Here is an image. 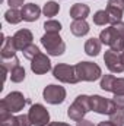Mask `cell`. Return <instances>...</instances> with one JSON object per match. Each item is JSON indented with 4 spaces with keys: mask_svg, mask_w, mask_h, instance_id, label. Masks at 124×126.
I'll list each match as a JSON object with an SVG mask.
<instances>
[{
    "mask_svg": "<svg viewBox=\"0 0 124 126\" xmlns=\"http://www.w3.org/2000/svg\"><path fill=\"white\" fill-rule=\"evenodd\" d=\"M114 28H115V31L118 32L121 37H124V22L121 21V22H118V24H115L114 25Z\"/></svg>",
    "mask_w": 124,
    "mask_h": 126,
    "instance_id": "obj_32",
    "label": "cell"
},
{
    "mask_svg": "<svg viewBox=\"0 0 124 126\" xmlns=\"http://www.w3.org/2000/svg\"><path fill=\"white\" fill-rule=\"evenodd\" d=\"M32 40H34V35L29 30H19L13 35V43H15L18 51H24L28 46H31Z\"/></svg>",
    "mask_w": 124,
    "mask_h": 126,
    "instance_id": "obj_13",
    "label": "cell"
},
{
    "mask_svg": "<svg viewBox=\"0 0 124 126\" xmlns=\"http://www.w3.org/2000/svg\"><path fill=\"white\" fill-rule=\"evenodd\" d=\"M112 101H114V104H115L117 109H124V94L123 95H114Z\"/></svg>",
    "mask_w": 124,
    "mask_h": 126,
    "instance_id": "obj_29",
    "label": "cell"
},
{
    "mask_svg": "<svg viewBox=\"0 0 124 126\" xmlns=\"http://www.w3.org/2000/svg\"><path fill=\"white\" fill-rule=\"evenodd\" d=\"M76 126H95L91 122V120H85V119H82V120H79L77 123H76Z\"/></svg>",
    "mask_w": 124,
    "mask_h": 126,
    "instance_id": "obj_33",
    "label": "cell"
},
{
    "mask_svg": "<svg viewBox=\"0 0 124 126\" xmlns=\"http://www.w3.org/2000/svg\"><path fill=\"white\" fill-rule=\"evenodd\" d=\"M44 30H45V32H50V34H60V31H62V24L59 21L50 19V21H45Z\"/></svg>",
    "mask_w": 124,
    "mask_h": 126,
    "instance_id": "obj_24",
    "label": "cell"
},
{
    "mask_svg": "<svg viewBox=\"0 0 124 126\" xmlns=\"http://www.w3.org/2000/svg\"><path fill=\"white\" fill-rule=\"evenodd\" d=\"M108 4L114 6V7H117V9H120V10L124 12V0H108Z\"/></svg>",
    "mask_w": 124,
    "mask_h": 126,
    "instance_id": "obj_30",
    "label": "cell"
},
{
    "mask_svg": "<svg viewBox=\"0 0 124 126\" xmlns=\"http://www.w3.org/2000/svg\"><path fill=\"white\" fill-rule=\"evenodd\" d=\"M18 116H13V113H0V125L1 126H16Z\"/></svg>",
    "mask_w": 124,
    "mask_h": 126,
    "instance_id": "obj_25",
    "label": "cell"
},
{
    "mask_svg": "<svg viewBox=\"0 0 124 126\" xmlns=\"http://www.w3.org/2000/svg\"><path fill=\"white\" fill-rule=\"evenodd\" d=\"M115 104L112 100L104 98L101 95H92L91 97V110H93L98 114H111L115 110Z\"/></svg>",
    "mask_w": 124,
    "mask_h": 126,
    "instance_id": "obj_9",
    "label": "cell"
},
{
    "mask_svg": "<svg viewBox=\"0 0 124 126\" xmlns=\"http://www.w3.org/2000/svg\"><path fill=\"white\" fill-rule=\"evenodd\" d=\"M76 69V75L80 81H86V82H93L99 78H102V70L101 67L92 62H79L74 64Z\"/></svg>",
    "mask_w": 124,
    "mask_h": 126,
    "instance_id": "obj_2",
    "label": "cell"
},
{
    "mask_svg": "<svg viewBox=\"0 0 124 126\" xmlns=\"http://www.w3.org/2000/svg\"><path fill=\"white\" fill-rule=\"evenodd\" d=\"M98 126H117V125H114V123H112L111 120H107V122L104 120V122H101V123H99Z\"/></svg>",
    "mask_w": 124,
    "mask_h": 126,
    "instance_id": "obj_35",
    "label": "cell"
},
{
    "mask_svg": "<svg viewBox=\"0 0 124 126\" xmlns=\"http://www.w3.org/2000/svg\"><path fill=\"white\" fill-rule=\"evenodd\" d=\"M22 53H24V57H25V59L32 60V59H34L35 56H38L41 51H39V48H38L35 44H31V46H28V47H26V48H25Z\"/></svg>",
    "mask_w": 124,
    "mask_h": 126,
    "instance_id": "obj_27",
    "label": "cell"
},
{
    "mask_svg": "<svg viewBox=\"0 0 124 126\" xmlns=\"http://www.w3.org/2000/svg\"><path fill=\"white\" fill-rule=\"evenodd\" d=\"M104 62H105L107 67L112 73H121V72H124V66L121 63V59H120V53H117V51H114L111 48L108 51H105Z\"/></svg>",
    "mask_w": 124,
    "mask_h": 126,
    "instance_id": "obj_11",
    "label": "cell"
},
{
    "mask_svg": "<svg viewBox=\"0 0 124 126\" xmlns=\"http://www.w3.org/2000/svg\"><path fill=\"white\" fill-rule=\"evenodd\" d=\"M110 120L117 126H124V109H115L110 114Z\"/></svg>",
    "mask_w": 124,
    "mask_h": 126,
    "instance_id": "obj_26",
    "label": "cell"
},
{
    "mask_svg": "<svg viewBox=\"0 0 124 126\" xmlns=\"http://www.w3.org/2000/svg\"><path fill=\"white\" fill-rule=\"evenodd\" d=\"M26 103H28V100L24 97L22 93L13 91L0 101V113H18V111L24 110Z\"/></svg>",
    "mask_w": 124,
    "mask_h": 126,
    "instance_id": "obj_1",
    "label": "cell"
},
{
    "mask_svg": "<svg viewBox=\"0 0 124 126\" xmlns=\"http://www.w3.org/2000/svg\"><path fill=\"white\" fill-rule=\"evenodd\" d=\"M21 63L18 60V57L16 56H13V57H9V59H1V66L3 67H6L9 72L13 69V67H16V66H19Z\"/></svg>",
    "mask_w": 124,
    "mask_h": 126,
    "instance_id": "obj_28",
    "label": "cell"
},
{
    "mask_svg": "<svg viewBox=\"0 0 124 126\" xmlns=\"http://www.w3.org/2000/svg\"><path fill=\"white\" fill-rule=\"evenodd\" d=\"M53 75H54L56 79H59L60 82H64V84H77L79 82L74 66H70V64H66V63L56 64L53 67Z\"/></svg>",
    "mask_w": 124,
    "mask_h": 126,
    "instance_id": "obj_6",
    "label": "cell"
},
{
    "mask_svg": "<svg viewBox=\"0 0 124 126\" xmlns=\"http://www.w3.org/2000/svg\"><path fill=\"white\" fill-rule=\"evenodd\" d=\"M9 73H10L12 82H15V84H19V82H22V81L25 79V69H24L21 64L16 66V67H13Z\"/></svg>",
    "mask_w": 124,
    "mask_h": 126,
    "instance_id": "obj_22",
    "label": "cell"
},
{
    "mask_svg": "<svg viewBox=\"0 0 124 126\" xmlns=\"http://www.w3.org/2000/svg\"><path fill=\"white\" fill-rule=\"evenodd\" d=\"M28 116L34 126H47L50 123V113L42 104H32Z\"/></svg>",
    "mask_w": 124,
    "mask_h": 126,
    "instance_id": "obj_8",
    "label": "cell"
},
{
    "mask_svg": "<svg viewBox=\"0 0 124 126\" xmlns=\"http://www.w3.org/2000/svg\"><path fill=\"white\" fill-rule=\"evenodd\" d=\"M89 24L85 19H73V22L70 24V31L76 37H83L89 32Z\"/></svg>",
    "mask_w": 124,
    "mask_h": 126,
    "instance_id": "obj_17",
    "label": "cell"
},
{
    "mask_svg": "<svg viewBox=\"0 0 124 126\" xmlns=\"http://www.w3.org/2000/svg\"><path fill=\"white\" fill-rule=\"evenodd\" d=\"M92 18H93V24L95 25L102 27V25L110 24V16H108L107 10H98V12H95V15H93Z\"/></svg>",
    "mask_w": 124,
    "mask_h": 126,
    "instance_id": "obj_23",
    "label": "cell"
},
{
    "mask_svg": "<svg viewBox=\"0 0 124 126\" xmlns=\"http://www.w3.org/2000/svg\"><path fill=\"white\" fill-rule=\"evenodd\" d=\"M101 47H102V43H101L99 38H89L85 43V53L91 57H95V56L99 54Z\"/></svg>",
    "mask_w": 124,
    "mask_h": 126,
    "instance_id": "obj_18",
    "label": "cell"
},
{
    "mask_svg": "<svg viewBox=\"0 0 124 126\" xmlns=\"http://www.w3.org/2000/svg\"><path fill=\"white\" fill-rule=\"evenodd\" d=\"M24 1H25V0H7V3H9L10 7H19V6H24Z\"/></svg>",
    "mask_w": 124,
    "mask_h": 126,
    "instance_id": "obj_31",
    "label": "cell"
},
{
    "mask_svg": "<svg viewBox=\"0 0 124 126\" xmlns=\"http://www.w3.org/2000/svg\"><path fill=\"white\" fill-rule=\"evenodd\" d=\"M51 69V62L47 54L39 53L31 60V70L35 75H44Z\"/></svg>",
    "mask_w": 124,
    "mask_h": 126,
    "instance_id": "obj_12",
    "label": "cell"
},
{
    "mask_svg": "<svg viewBox=\"0 0 124 126\" xmlns=\"http://www.w3.org/2000/svg\"><path fill=\"white\" fill-rule=\"evenodd\" d=\"M47 126H70V125H67V123H62V122H51V123H48Z\"/></svg>",
    "mask_w": 124,
    "mask_h": 126,
    "instance_id": "obj_34",
    "label": "cell"
},
{
    "mask_svg": "<svg viewBox=\"0 0 124 126\" xmlns=\"http://www.w3.org/2000/svg\"><path fill=\"white\" fill-rule=\"evenodd\" d=\"M4 19H6V22H9V24H12V25H16V24H19L21 21H24L22 10H19L18 7H10V9L4 13Z\"/></svg>",
    "mask_w": 124,
    "mask_h": 126,
    "instance_id": "obj_19",
    "label": "cell"
},
{
    "mask_svg": "<svg viewBox=\"0 0 124 126\" xmlns=\"http://www.w3.org/2000/svg\"><path fill=\"white\" fill-rule=\"evenodd\" d=\"M42 97L48 104H62L66 100V90L60 85H47L42 91Z\"/></svg>",
    "mask_w": 124,
    "mask_h": 126,
    "instance_id": "obj_10",
    "label": "cell"
},
{
    "mask_svg": "<svg viewBox=\"0 0 124 126\" xmlns=\"http://www.w3.org/2000/svg\"><path fill=\"white\" fill-rule=\"evenodd\" d=\"M22 16H24V21L26 22H35L39 15H41V9L35 4V3H28V4H24L22 6Z\"/></svg>",
    "mask_w": 124,
    "mask_h": 126,
    "instance_id": "obj_14",
    "label": "cell"
},
{
    "mask_svg": "<svg viewBox=\"0 0 124 126\" xmlns=\"http://www.w3.org/2000/svg\"><path fill=\"white\" fill-rule=\"evenodd\" d=\"M107 13H108V16H110V24L111 25H115V24H118V22H121V19H123V10H120V9H117V7H114V6H107Z\"/></svg>",
    "mask_w": 124,
    "mask_h": 126,
    "instance_id": "obj_20",
    "label": "cell"
},
{
    "mask_svg": "<svg viewBox=\"0 0 124 126\" xmlns=\"http://www.w3.org/2000/svg\"><path fill=\"white\" fill-rule=\"evenodd\" d=\"M41 44L50 56H62L66 51V44H64L63 38L59 34L45 32L41 37Z\"/></svg>",
    "mask_w": 124,
    "mask_h": 126,
    "instance_id": "obj_4",
    "label": "cell"
},
{
    "mask_svg": "<svg viewBox=\"0 0 124 126\" xmlns=\"http://www.w3.org/2000/svg\"><path fill=\"white\" fill-rule=\"evenodd\" d=\"M120 59H121V63H123V66H124V50L120 53Z\"/></svg>",
    "mask_w": 124,
    "mask_h": 126,
    "instance_id": "obj_36",
    "label": "cell"
},
{
    "mask_svg": "<svg viewBox=\"0 0 124 126\" xmlns=\"http://www.w3.org/2000/svg\"><path fill=\"white\" fill-rule=\"evenodd\" d=\"M91 13V9L88 4H83V3H74L72 7H70V16L73 19H86Z\"/></svg>",
    "mask_w": 124,
    "mask_h": 126,
    "instance_id": "obj_16",
    "label": "cell"
},
{
    "mask_svg": "<svg viewBox=\"0 0 124 126\" xmlns=\"http://www.w3.org/2000/svg\"><path fill=\"white\" fill-rule=\"evenodd\" d=\"M101 88L104 91H110L114 95L124 94V78H115L114 75H102Z\"/></svg>",
    "mask_w": 124,
    "mask_h": 126,
    "instance_id": "obj_7",
    "label": "cell"
},
{
    "mask_svg": "<svg viewBox=\"0 0 124 126\" xmlns=\"http://www.w3.org/2000/svg\"><path fill=\"white\" fill-rule=\"evenodd\" d=\"M91 111V97L89 95H77L76 100L73 101V104L67 109V116L72 120H82L85 117V114Z\"/></svg>",
    "mask_w": 124,
    "mask_h": 126,
    "instance_id": "obj_3",
    "label": "cell"
},
{
    "mask_svg": "<svg viewBox=\"0 0 124 126\" xmlns=\"http://www.w3.org/2000/svg\"><path fill=\"white\" fill-rule=\"evenodd\" d=\"M99 40L102 44L108 46L111 50L117 51V53H121L124 50V37H121L118 32L115 31L114 25L102 30L99 34Z\"/></svg>",
    "mask_w": 124,
    "mask_h": 126,
    "instance_id": "obj_5",
    "label": "cell"
},
{
    "mask_svg": "<svg viewBox=\"0 0 124 126\" xmlns=\"http://www.w3.org/2000/svg\"><path fill=\"white\" fill-rule=\"evenodd\" d=\"M59 12H60V4H59L57 1H53V0L47 1V3L44 4V7H42V13H44L47 18H53V16H56Z\"/></svg>",
    "mask_w": 124,
    "mask_h": 126,
    "instance_id": "obj_21",
    "label": "cell"
},
{
    "mask_svg": "<svg viewBox=\"0 0 124 126\" xmlns=\"http://www.w3.org/2000/svg\"><path fill=\"white\" fill-rule=\"evenodd\" d=\"M16 46L13 43V37H6L3 40V44H1V50H0V54H1V59H9V57H13L16 56Z\"/></svg>",
    "mask_w": 124,
    "mask_h": 126,
    "instance_id": "obj_15",
    "label": "cell"
}]
</instances>
